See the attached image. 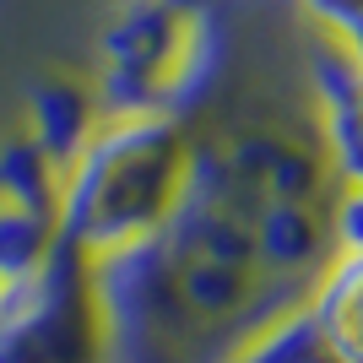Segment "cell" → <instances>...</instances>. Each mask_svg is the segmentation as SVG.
<instances>
[{"label": "cell", "instance_id": "6da1fadb", "mask_svg": "<svg viewBox=\"0 0 363 363\" xmlns=\"http://www.w3.org/2000/svg\"><path fill=\"white\" fill-rule=\"evenodd\" d=\"M190 141L196 130H184L168 114H108L87 147L60 168V244L82 260H98L108 250L163 233L184 196Z\"/></svg>", "mask_w": 363, "mask_h": 363}, {"label": "cell", "instance_id": "7a4b0ae2", "mask_svg": "<svg viewBox=\"0 0 363 363\" xmlns=\"http://www.w3.org/2000/svg\"><path fill=\"white\" fill-rule=\"evenodd\" d=\"M0 363H104L92 266L55 250L38 272L0 282Z\"/></svg>", "mask_w": 363, "mask_h": 363}, {"label": "cell", "instance_id": "3957f363", "mask_svg": "<svg viewBox=\"0 0 363 363\" xmlns=\"http://www.w3.org/2000/svg\"><path fill=\"white\" fill-rule=\"evenodd\" d=\"M250 228H255V272L272 282L309 288L331 260L325 201H260Z\"/></svg>", "mask_w": 363, "mask_h": 363}, {"label": "cell", "instance_id": "277c9868", "mask_svg": "<svg viewBox=\"0 0 363 363\" xmlns=\"http://www.w3.org/2000/svg\"><path fill=\"white\" fill-rule=\"evenodd\" d=\"M104 125V104L92 82L71 71H44L22 87V136L44 152L55 168H65Z\"/></svg>", "mask_w": 363, "mask_h": 363}, {"label": "cell", "instance_id": "5b68a950", "mask_svg": "<svg viewBox=\"0 0 363 363\" xmlns=\"http://www.w3.org/2000/svg\"><path fill=\"white\" fill-rule=\"evenodd\" d=\"M315 325L342 363H363V255H331L303 293Z\"/></svg>", "mask_w": 363, "mask_h": 363}, {"label": "cell", "instance_id": "8992f818", "mask_svg": "<svg viewBox=\"0 0 363 363\" xmlns=\"http://www.w3.org/2000/svg\"><path fill=\"white\" fill-rule=\"evenodd\" d=\"M217 363H342L325 342V331L315 325L309 315V303H288V309H277V315L255 320L244 336L228 342V352Z\"/></svg>", "mask_w": 363, "mask_h": 363}, {"label": "cell", "instance_id": "52a82bcc", "mask_svg": "<svg viewBox=\"0 0 363 363\" xmlns=\"http://www.w3.org/2000/svg\"><path fill=\"white\" fill-rule=\"evenodd\" d=\"M55 196H60V168L49 163L22 130L0 141V201L55 217Z\"/></svg>", "mask_w": 363, "mask_h": 363}, {"label": "cell", "instance_id": "ba28073f", "mask_svg": "<svg viewBox=\"0 0 363 363\" xmlns=\"http://www.w3.org/2000/svg\"><path fill=\"white\" fill-rule=\"evenodd\" d=\"M60 250L55 217L49 212H28V206H6L0 201V282L38 272L49 255Z\"/></svg>", "mask_w": 363, "mask_h": 363}, {"label": "cell", "instance_id": "9c48e42d", "mask_svg": "<svg viewBox=\"0 0 363 363\" xmlns=\"http://www.w3.org/2000/svg\"><path fill=\"white\" fill-rule=\"evenodd\" d=\"M320 152L336 184H363V92L320 114Z\"/></svg>", "mask_w": 363, "mask_h": 363}, {"label": "cell", "instance_id": "30bf717a", "mask_svg": "<svg viewBox=\"0 0 363 363\" xmlns=\"http://www.w3.org/2000/svg\"><path fill=\"white\" fill-rule=\"evenodd\" d=\"M293 6L315 28V38H331L352 60H363V0H293Z\"/></svg>", "mask_w": 363, "mask_h": 363}, {"label": "cell", "instance_id": "8fae6325", "mask_svg": "<svg viewBox=\"0 0 363 363\" xmlns=\"http://www.w3.org/2000/svg\"><path fill=\"white\" fill-rule=\"evenodd\" d=\"M325 233H331V255H363V184H331Z\"/></svg>", "mask_w": 363, "mask_h": 363}]
</instances>
